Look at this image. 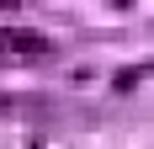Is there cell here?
I'll return each mask as SVG.
<instances>
[{"mask_svg":"<svg viewBox=\"0 0 154 149\" xmlns=\"http://www.w3.org/2000/svg\"><path fill=\"white\" fill-rule=\"evenodd\" d=\"M0 53H43L37 32H0Z\"/></svg>","mask_w":154,"mask_h":149,"instance_id":"cell-1","label":"cell"}]
</instances>
